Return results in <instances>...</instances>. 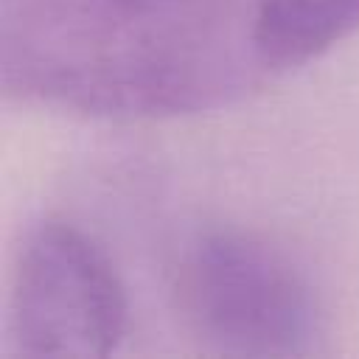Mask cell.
Masks as SVG:
<instances>
[{"label": "cell", "instance_id": "6da1fadb", "mask_svg": "<svg viewBox=\"0 0 359 359\" xmlns=\"http://www.w3.org/2000/svg\"><path fill=\"white\" fill-rule=\"evenodd\" d=\"M264 70L244 0H0L8 98L107 121L219 109Z\"/></svg>", "mask_w": 359, "mask_h": 359}, {"label": "cell", "instance_id": "7a4b0ae2", "mask_svg": "<svg viewBox=\"0 0 359 359\" xmlns=\"http://www.w3.org/2000/svg\"><path fill=\"white\" fill-rule=\"evenodd\" d=\"M174 297L194 339L230 356H300L323 337L309 275L280 247L233 224L196 230L174 266Z\"/></svg>", "mask_w": 359, "mask_h": 359}, {"label": "cell", "instance_id": "3957f363", "mask_svg": "<svg viewBox=\"0 0 359 359\" xmlns=\"http://www.w3.org/2000/svg\"><path fill=\"white\" fill-rule=\"evenodd\" d=\"M129 325V300L104 247L67 219L34 222L14 255L6 334L22 356H107Z\"/></svg>", "mask_w": 359, "mask_h": 359}, {"label": "cell", "instance_id": "277c9868", "mask_svg": "<svg viewBox=\"0 0 359 359\" xmlns=\"http://www.w3.org/2000/svg\"><path fill=\"white\" fill-rule=\"evenodd\" d=\"M359 31V0H255L252 39L264 70L306 65Z\"/></svg>", "mask_w": 359, "mask_h": 359}]
</instances>
